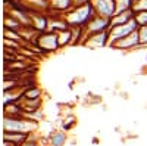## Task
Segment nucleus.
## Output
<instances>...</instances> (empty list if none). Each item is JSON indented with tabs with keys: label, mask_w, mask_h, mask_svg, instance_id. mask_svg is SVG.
Here are the masks:
<instances>
[{
	"label": "nucleus",
	"mask_w": 147,
	"mask_h": 146,
	"mask_svg": "<svg viewBox=\"0 0 147 146\" xmlns=\"http://www.w3.org/2000/svg\"><path fill=\"white\" fill-rule=\"evenodd\" d=\"M34 134H35V133H31V134L28 136V140L24 142L21 146H41L40 142H38V137H35Z\"/></svg>",
	"instance_id": "nucleus-20"
},
{
	"label": "nucleus",
	"mask_w": 147,
	"mask_h": 146,
	"mask_svg": "<svg viewBox=\"0 0 147 146\" xmlns=\"http://www.w3.org/2000/svg\"><path fill=\"white\" fill-rule=\"evenodd\" d=\"M30 134H25V133H5L3 134V140L5 142H10L16 146H21L24 142L28 140Z\"/></svg>",
	"instance_id": "nucleus-13"
},
{
	"label": "nucleus",
	"mask_w": 147,
	"mask_h": 146,
	"mask_svg": "<svg viewBox=\"0 0 147 146\" xmlns=\"http://www.w3.org/2000/svg\"><path fill=\"white\" fill-rule=\"evenodd\" d=\"M34 44L38 47L40 52H46V53H53L60 49L59 41H57V33H53V31H46V33L37 34Z\"/></svg>",
	"instance_id": "nucleus-3"
},
{
	"label": "nucleus",
	"mask_w": 147,
	"mask_h": 146,
	"mask_svg": "<svg viewBox=\"0 0 147 146\" xmlns=\"http://www.w3.org/2000/svg\"><path fill=\"white\" fill-rule=\"evenodd\" d=\"M5 28H6V30L19 31V30H21V28H24V27H22V24H21L15 16H12V15L6 14V16H5Z\"/></svg>",
	"instance_id": "nucleus-15"
},
{
	"label": "nucleus",
	"mask_w": 147,
	"mask_h": 146,
	"mask_svg": "<svg viewBox=\"0 0 147 146\" xmlns=\"http://www.w3.org/2000/svg\"><path fill=\"white\" fill-rule=\"evenodd\" d=\"M40 96H41V89H38V87H27L22 99L34 101V99H40Z\"/></svg>",
	"instance_id": "nucleus-16"
},
{
	"label": "nucleus",
	"mask_w": 147,
	"mask_h": 146,
	"mask_svg": "<svg viewBox=\"0 0 147 146\" xmlns=\"http://www.w3.org/2000/svg\"><path fill=\"white\" fill-rule=\"evenodd\" d=\"M96 15L112 18L116 14V0H91Z\"/></svg>",
	"instance_id": "nucleus-6"
},
{
	"label": "nucleus",
	"mask_w": 147,
	"mask_h": 146,
	"mask_svg": "<svg viewBox=\"0 0 147 146\" xmlns=\"http://www.w3.org/2000/svg\"><path fill=\"white\" fill-rule=\"evenodd\" d=\"M69 27H82L85 28L87 24L96 16V12L91 3L81 5V6H74L69 12L63 15Z\"/></svg>",
	"instance_id": "nucleus-1"
},
{
	"label": "nucleus",
	"mask_w": 147,
	"mask_h": 146,
	"mask_svg": "<svg viewBox=\"0 0 147 146\" xmlns=\"http://www.w3.org/2000/svg\"><path fill=\"white\" fill-rule=\"evenodd\" d=\"M134 19L137 21L138 27H146V25H147V10H143V12H138V14H136Z\"/></svg>",
	"instance_id": "nucleus-18"
},
{
	"label": "nucleus",
	"mask_w": 147,
	"mask_h": 146,
	"mask_svg": "<svg viewBox=\"0 0 147 146\" xmlns=\"http://www.w3.org/2000/svg\"><path fill=\"white\" fill-rule=\"evenodd\" d=\"M49 21H50V15L47 12H32L31 14V27L38 34L49 31Z\"/></svg>",
	"instance_id": "nucleus-9"
},
{
	"label": "nucleus",
	"mask_w": 147,
	"mask_h": 146,
	"mask_svg": "<svg viewBox=\"0 0 147 146\" xmlns=\"http://www.w3.org/2000/svg\"><path fill=\"white\" fill-rule=\"evenodd\" d=\"M138 34H140V43L143 47H147V25L146 27H140L138 28Z\"/></svg>",
	"instance_id": "nucleus-21"
},
{
	"label": "nucleus",
	"mask_w": 147,
	"mask_h": 146,
	"mask_svg": "<svg viewBox=\"0 0 147 146\" xmlns=\"http://www.w3.org/2000/svg\"><path fill=\"white\" fill-rule=\"evenodd\" d=\"M74 6H75L74 0H50V10H49L47 14L65 15Z\"/></svg>",
	"instance_id": "nucleus-10"
},
{
	"label": "nucleus",
	"mask_w": 147,
	"mask_h": 146,
	"mask_svg": "<svg viewBox=\"0 0 147 146\" xmlns=\"http://www.w3.org/2000/svg\"><path fill=\"white\" fill-rule=\"evenodd\" d=\"M140 27L136 19H131L127 24H122V25H115V27H110L109 28V47L115 44L116 41L122 40L128 37L129 34H132L134 31H137Z\"/></svg>",
	"instance_id": "nucleus-4"
},
{
	"label": "nucleus",
	"mask_w": 147,
	"mask_h": 146,
	"mask_svg": "<svg viewBox=\"0 0 147 146\" xmlns=\"http://www.w3.org/2000/svg\"><path fill=\"white\" fill-rule=\"evenodd\" d=\"M66 140H68L66 131H63V130H57V131H53L52 134L49 136L47 143H49V146H65Z\"/></svg>",
	"instance_id": "nucleus-12"
},
{
	"label": "nucleus",
	"mask_w": 147,
	"mask_h": 146,
	"mask_svg": "<svg viewBox=\"0 0 147 146\" xmlns=\"http://www.w3.org/2000/svg\"><path fill=\"white\" fill-rule=\"evenodd\" d=\"M81 46H85L87 49H93V50H96V49H103V47L109 46V31L87 35V37L82 40Z\"/></svg>",
	"instance_id": "nucleus-7"
},
{
	"label": "nucleus",
	"mask_w": 147,
	"mask_h": 146,
	"mask_svg": "<svg viewBox=\"0 0 147 146\" xmlns=\"http://www.w3.org/2000/svg\"><path fill=\"white\" fill-rule=\"evenodd\" d=\"M75 6H81V5H87V3H91V0H74Z\"/></svg>",
	"instance_id": "nucleus-22"
},
{
	"label": "nucleus",
	"mask_w": 147,
	"mask_h": 146,
	"mask_svg": "<svg viewBox=\"0 0 147 146\" xmlns=\"http://www.w3.org/2000/svg\"><path fill=\"white\" fill-rule=\"evenodd\" d=\"M74 126H75V117H72V115H69V117H66L65 120H63V124H62V127H63V131H69Z\"/></svg>",
	"instance_id": "nucleus-19"
},
{
	"label": "nucleus",
	"mask_w": 147,
	"mask_h": 146,
	"mask_svg": "<svg viewBox=\"0 0 147 146\" xmlns=\"http://www.w3.org/2000/svg\"><path fill=\"white\" fill-rule=\"evenodd\" d=\"M38 123L27 117H5L3 120V128L5 133H25L31 134L35 133Z\"/></svg>",
	"instance_id": "nucleus-2"
},
{
	"label": "nucleus",
	"mask_w": 147,
	"mask_h": 146,
	"mask_svg": "<svg viewBox=\"0 0 147 146\" xmlns=\"http://www.w3.org/2000/svg\"><path fill=\"white\" fill-rule=\"evenodd\" d=\"M146 59H147V56H146Z\"/></svg>",
	"instance_id": "nucleus-23"
},
{
	"label": "nucleus",
	"mask_w": 147,
	"mask_h": 146,
	"mask_svg": "<svg viewBox=\"0 0 147 146\" xmlns=\"http://www.w3.org/2000/svg\"><path fill=\"white\" fill-rule=\"evenodd\" d=\"M71 40H72V33L71 28L68 30H62V31H57V41H59V47H66L71 46Z\"/></svg>",
	"instance_id": "nucleus-14"
},
{
	"label": "nucleus",
	"mask_w": 147,
	"mask_h": 146,
	"mask_svg": "<svg viewBox=\"0 0 147 146\" xmlns=\"http://www.w3.org/2000/svg\"><path fill=\"white\" fill-rule=\"evenodd\" d=\"M110 47L116 49V50H122V52H136V50H140V49H144V47L141 46V43H140L138 30L134 31L132 34H129L128 37L116 41L115 44H112Z\"/></svg>",
	"instance_id": "nucleus-5"
},
{
	"label": "nucleus",
	"mask_w": 147,
	"mask_h": 146,
	"mask_svg": "<svg viewBox=\"0 0 147 146\" xmlns=\"http://www.w3.org/2000/svg\"><path fill=\"white\" fill-rule=\"evenodd\" d=\"M132 9V0H116V14Z\"/></svg>",
	"instance_id": "nucleus-17"
},
{
	"label": "nucleus",
	"mask_w": 147,
	"mask_h": 146,
	"mask_svg": "<svg viewBox=\"0 0 147 146\" xmlns=\"http://www.w3.org/2000/svg\"><path fill=\"white\" fill-rule=\"evenodd\" d=\"M110 28V18H105V16H99L96 15L85 27V37L91 34H97V33H103V31H109ZM84 37V39H85Z\"/></svg>",
	"instance_id": "nucleus-8"
},
{
	"label": "nucleus",
	"mask_w": 147,
	"mask_h": 146,
	"mask_svg": "<svg viewBox=\"0 0 147 146\" xmlns=\"http://www.w3.org/2000/svg\"><path fill=\"white\" fill-rule=\"evenodd\" d=\"M134 16H136V14H134L132 9L124 10V12H118V14H115L112 18H110V27L127 24V22H129L131 19H134Z\"/></svg>",
	"instance_id": "nucleus-11"
}]
</instances>
